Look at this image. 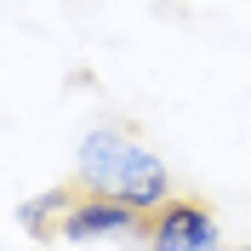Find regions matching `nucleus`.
<instances>
[{
    "label": "nucleus",
    "mask_w": 251,
    "mask_h": 251,
    "mask_svg": "<svg viewBox=\"0 0 251 251\" xmlns=\"http://www.w3.org/2000/svg\"><path fill=\"white\" fill-rule=\"evenodd\" d=\"M75 172H80L86 188L137 205L143 217L172 200V172H166V160H160L154 149H143L131 131H86V137H80V154H75Z\"/></svg>",
    "instance_id": "obj_1"
},
{
    "label": "nucleus",
    "mask_w": 251,
    "mask_h": 251,
    "mask_svg": "<svg viewBox=\"0 0 251 251\" xmlns=\"http://www.w3.org/2000/svg\"><path fill=\"white\" fill-rule=\"evenodd\" d=\"M143 223L149 217L137 205L75 183L69 188V205H63V223H57V240H126V234H143Z\"/></svg>",
    "instance_id": "obj_2"
},
{
    "label": "nucleus",
    "mask_w": 251,
    "mask_h": 251,
    "mask_svg": "<svg viewBox=\"0 0 251 251\" xmlns=\"http://www.w3.org/2000/svg\"><path fill=\"white\" fill-rule=\"evenodd\" d=\"M143 246L149 251H223V228L205 200H166L143 223Z\"/></svg>",
    "instance_id": "obj_3"
},
{
    "label": "nucleus",
    "mask_w": 251,
    "mask_h": 251,
    "mask_svg": "<svg viewBox=\"0 0 251 251\" xmlns=\"http://www.w3.org/2000/svg\"><path fill=\"white\" fill-rule=\"evenodd\" d=\"M69 188H75V183H69ZM69 188H51V194H40V200H23V205H17V223H23L29 234L51 240L57 223H63V205H69Z\"/></svg>",
    "instance_id": "obj_4"
},
{
    "label": "nucleus",
    "mask_w": 251,
    "mask_h": 251,
    "mask_svg": "<svg viewBox=\"0 0 251 251\" xmlns=\"http://www.w3.org/2000/svg\"><path fill=\"white\" fill-rule=\"evenodd\" d=\"M246 251H251V246H246Z\"/></svg>",
    "instance_id": "obj_5"
}]
</instances>
